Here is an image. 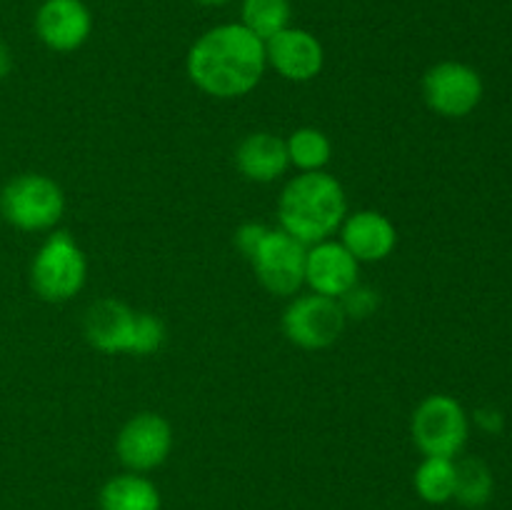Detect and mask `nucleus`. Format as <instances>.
Masks as SVG:
<instances>
[{
    "instance_id": "1",
    "label": "nucleus",
    "mask_w": 512,
    "mask_h": 510,
    "mask_svg": "<svg viewBox=\"0 0 512 510\" xmlns=\"http://www.w3.org/2000/svg\"><path fill=\"white\" fill-rule=\"evenodd\" d=\"M265 65V43L240 23L215 25L188 53L190 80L215 98L250 93L263 78Z\"/></svg>"
},
{
    "instance_id": "2",
    "label": "nucleus",
    "mask_w": 512,
    "mask_h": 510,
    "mask_svg": "<svg viewBox=\"0 0 512 510\" xmlns=\"http://www.w3.org/2000/svg\"><path fill=\"white\" fill-rule=\"evenodd\" d=\"M343 185L323 170L303 173L285 185L280 195V225L303 245L328 240L345 218Z\"/></svg>"
},
{
    "instance_id": "3",
    "label": "nucleus",
    "mask_w": 512,
    "mask_h": 510,
    "mask_svg": "<svg viewBox=\"0 0 512 510\" xmlns=\"http://www.w3.org/2000/svg\"><path fill=\"white\" fill-rule=\"evenodd\" d=\"M85 335L103 353L150 355L165 343L163 320L150 313H135L118 300H98L85 315Z\"/></svg>"
},
{
    "instance_id": "4",
    "label": "nucleus",
    "mask_w": 512,
    "mask_h": 510,
    "mask_svg": "<svg viewBox=\"0 0 512 510\" xmlns=\"http://www.w3.org/2000/svg\"><path fill=\"white\" fill-rule=\"evenodd\" d=\"M85 265L83 250L73 240V235L58 230L40 245L38 255L30 268L33 290L48 303H65L80 293L85 285Z\"/></svg>"
},
{
    "instance_id": "5",
    "label": "nucleus",
    "mask_w": 512,
    "mask_h": 510,
    "mask_svg": "<svg viewBox=\"0 0 512 510\" xmlns=\"http://www.w3.org/2000/svg\"><path fill=\"white\" fill-rule=\"evenodd\" d=\"M65 198L53 178L23 173L0 190V213L20 230H48L63 218Z\"/></svg>"
},
{
    "instance_id": "6",
    "label": "nucleus",
    "mask_w": 512,
    "mask_h": 510,
    "mask_svg": "<svg viewBox=\"0 0 512 510\" xmlns=\"http://www.w3.org/2000/svg\"><path fill=\"white\" fill-rule=\"evenodd\" d=\"M468 415L450 395H430L413 415V438L428 458H455L468 440Z\"/></svg>"
},
{
    "instance_id": "7",
    "label": "nucleus",
    "mask_w": 512,
    "mask_h": 510,
    "mask_svg": "<svg viewBox=\"0 0 512 510\" xmlns=\"http://www.w3.org/2000/svg\"><path fill=\"white\" fill-rule=\"evenodd\" d=\"M283 328L285 335L300 348H328L343 333L345 310L338 300L328 295H300L285 310Z\"/></svg>"
},
{
    "instance_id": "8",
    "label": "nucleus",
    "mask_w": 512,
    "mask_h": 510,
    "mask_svg": "<svg viewBox=\"0 0 512 510\" xmlns=\"http://www.w3.org/2000/svg\"><path fill=\"white\" fill-rule=\"evenodd\" d=\"M423 95L435 113L445 118H463L478 108L483 98V78L470 65L445 60L425 73Z\"/></svg>"
},
{
    "instance_id": "9",
    "label": "nucleus",
    "mask_w": 512,
    "mask_h": 510,
    "mask_svg": "<svg viewBox=\"0 0 512 510\" xmlns=\"http://www.w3.org/2000/svg\"><path fill=\"white\" fill-rule=\"evenodd\" d=\"M255 273L260 283L273 295H293L305 283V260L308 250L293 235L280 230L265 233L263 243L258 245L253 258Z\"/></svg>"
},
{
    "instance_id": "10",
    "label": "nucleus",
    "mask_w": 512,
    "mask_h": 510,
    "mask_svg": "<svg viewBox=\"0 0 512 510\" xmlns=\"http://www.w3.org/2000/svg\"><path fill=\"white\" fill-rule=\"evenodd\" d=\"M173 448V430L165 418L155 413H140L123 425L118 435V458L125 468L143 473L165 463Z\"/></svg>"
},
{
    "instance_id": "11",
    "label": "nucleus",
    "mask_w": 512,
    "mask_h": 510,
    "mask_svg": "<svg viewBox=\"0 0 512 510\" xmlns=\"http://www.w3.org/2000/svg\"><path fill=\"white\" fill-rule=\"evenodd\" d=\"M93 30V15L83 0H43L35 13V33L58 53L78 50Z\"/></svg>"
},
{
    "instance_id": "12",
    "label": "nucleus",
    "mask_w": 512,
    "mask_h": 510,
    "mask_svg": "<svg viewBox=\"0 0 512 510\" xmlns=\"http://www.w3.org/2000/svg\"><path fill=\"white\" fill-rule=\"evenodd\" d=\"M265 58L283 78L295 83L315 78L325 63L320 40L303 28H285L265 40Z\"/></svg>"
},
{
    "instance_id": "13",
    "label": "nucleus",
    "mask_w": 512,
    "mask_h": 510,
    "mask_svg": "<svg viewBox=\"0 0 512 510\" xmlns=\"http://www.w3.org/2000/svg\"><path fill=\"white\" fill-rule=\"evenodd\" d=\"M305 283L318 295L343 298L358 283V260L343 243L333 240L315 243L305 260Z\"/></svg>"
},
{
    "instance_id": "14",
    "label": "nucleus",
    "mask_w": 512,
    "mask_h": 510,
    "mask_svg": "<svg viewBox=\"0 0 512 510\" xmlns=\"http://www.w3.org/2000/svg\"><path fill=\"white\" fill-rule=\"evenodd\" d=\"M398 243L395 225L375 210H360L343 225V245L355 260H383Z\"/></svg>"
},
{
    "instance_id": "15",
    "label": "nucleus",
    "mask_w": 512,
    "mask_h": 510,
    "mask_svg": "<svg viewBox=\"0 0 512 510\" xmlns=\"http://www.w3.org/2000/svg\"><path fill=\"white\" fill-rule=\"evenodd\" d=\"M240 173L255 183H270L288 168V145L273 133H253L238 148Z\"/></svg>"
},
{
    "instance_id": "16",
    "label": "nucleus",
    "mask_w": 512,
    "mask_h": 510,
    "mask_svg": "<svg viewBox=\"0 0 512 510\" xmlns=\"http://www.w3.org/2000/svg\"><path fill=\"white\" fill-rule=\"evenodd\" d=\"M103 510H160V493L143 475H118L100 490Z\"/></svg>"
},
{
    "instance_id": "17",
    "label": "nucleus",
    "mask_w": 512,
    "mask_h": 510,
    "mask_svg": "<svg viewBox=\"0 0 512 510\" xmlns=\"http://www.w3.org/2000/svg\"><path fill=\"white\" fill-rule=\"evenodd\" d=\"M243 23L250 33L258 35L260 40H270L280 30L290 28V0H243Z\"/></svg>"
},
{
    "instance_id": "18",
    "label": "nucleus",
    "mask_w": 512,
    "mask_h": 510,
    "mask_svg": "<svg viewBox=\"0 0 512 510\" xmlns=\"http://www.w3.org/2000/svg\"><path fill=\"white\" fill-rule=\"evenodd\" d=\"M493 495V473L478 458H465L455 463V495L465 508H480Z\"/></svg>"
},
{
    "instance_id": "19",
    "label": "nucleus",
    "mask_w": 512,
    "mask_h": 510,
    "mask_svg": "<svg viewBox=\"0 0 512 510\" xmlns=\"http://www.w3.org/2000/svg\"><path fill=\"white\" fill-rule=\"evenodd\" d=\"M415 490L428 503H448L455 495L453 458H425L415 473Z\"/></svg>"
},
{
    "instance_id": "20",
    "label": "nucleus",
    "mask_w": 512,
    "mask_h": 510,
    "mask_svg": "<svg viewBox=\"0 0 512 510\" xmlns=\"http://www.w3.org/2000/svg\"><path fill=\"white\" fill-rule=\"evenodd\" d=\"M288 145V158L290 163L298 165L305 173H313V170H323V165L330 160V140L328 135L320 133L315 128H300L285 140Z\"/></svg>"
},
{
    "instance_id": "21",
    "label": "nucleus",
    "mask_w": 512,
    "mask_h": 510,
    "mask_svg": "<svg viewBox=\"0 0 512 510\" xmlns=\"http://www.w3.org/2000/svg\"><path fill=\"white\" fill-rule=\"evenodd\" d=\"M265 233H268V228H265V225L248 223V225H243V228H240L238 233H235V243H238V248L243 250V253L248 255V258H253L255 250H258V245L263 243Z\"/></svg>"
},
{
    "instance_id": "22",
    "label": "nucleus",
    "mask_w": 512,
    "mask_h": 510,
    "mask_svg": "<svg viewBox=\"0 0 512 510\" xmlns=\"http://www.w3.org/2000/svg\"><path fill=\"white\" fill-rule=\"evenodd\" d=\"M345 305H343V310H345V315H358V318H365V315L370 313V310L375 308V303H378V300H375V293H370V290H350L348 295H345Z\"/></svg>"
},
{
    "instance_id": "23",
    "label": "nucleus",
    "mask_w": 512,
    "mask_h": 510,
    "mask_svg": "<svg viewBox=\"0 0 512 510\" xmlns=\"http://www.w3.org/2000/svg\"><path fill=\"white\" fill-rule=\"evenodd\" d=\"M475 420H478L480 428H485L488 433H498V430L503 428V415L495 408H480L478 413H475Z\"/></svg>"
},
{
    "instance_id": "24",
    "label": "nucleus",
    "mask_w": 512,
    "mask_h": 510,
    "mask_svg": "<svg viewBox=\"0 0 512 510\" xmlns=\"http://www.w3.org/2000/svg\"><path fill=\"white\" fill-rule=\"evenodd\" d=\"M10 70H13V53H10L8 45L0 40V80L8 78Z\"/></svg>"
},
{
    "instance_id": "25",
    "label": "nucleus",
    "mask_w": 512,
    "mask_h": 510,
    "mask_svg": "<svg viewBox=\"0 0 512 510\" xmlns=\"http://www.w3.org/2000/svg\"><path fill=\"white\" fill-rule=\"evenodd\" d=\"M195 3H200V5H210V8H218V5L230 3V0H195Z\"/></svg>"
}]
</instances>
